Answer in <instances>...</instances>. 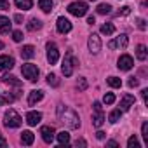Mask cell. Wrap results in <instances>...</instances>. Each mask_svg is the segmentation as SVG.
<instances>
[{"label": "cell", "instance_id": "6da1fadb", "mask_svg": "<svg viewBox=\"0 0 148 148\" xmlns=\"http://www.w3.org/2000/svg\"><path fill=\"white\" fill-rule=\"evenodd\" d=\"M58 120H59L66 129H79V125H80L79 115L73 112L71 108L64 106V105H59V106H58Z\"/></svg>", "mask_w": 148, "mask_h": 148}, {"label": "cell", "instance_id": "7a4b0ae2", "mask_svg": "<svg viewBox=\"0 0 148 148\" xmlns=\"http://www.w3.org/2000/svg\"><path fill=\"white\" fill-rule=\"evenodd\" d=\"M21 122H23V119L19 117V113H18L16 110L9 108V110L5 112V115H4V124H5L7 127H11V129L19 127V125H21Z\"/></svg>", "mask_w": 148, "mask_h": 148}, {"label": "cell", "instance_id": "3957f363", "mask_svg": "<svg viewBox=\"0 0 148 148\" xmlns=\"http://www.w3.org/2000/svg\"><path fill=\"white\" fill-rule=\"evenodd\" d=\"M21 73H23V77L25 79H28L30 82H35V80H38V68H37V64H32V63H26V64H23L21 66Z\"/></svg>", "mask_w": 148, "mask_h": 148}, {"label": "cell", "instance_id": "277c9868", "mask_svg": "<svg viewBox=\"0 0 148 148\" xmlns=\"http://www.w3.org/2000/svg\"><path fill=\"white\" fill-rule=\"evenodd\" d=\"M87 11H89V5H87L86 2H73V4L68 5V12L73 14V16H77V18L86 16Z\"/></svg>", "mask_w": 148, "mask_h": 148}, {"label": "cell", "instance_id": "5b68a950", "mask_svg": "<svg viewBox=\"0 0 148 148\" xmlns=\"http://www.w3.org/2000/svg\"><path fill=\"white\" fill-rule=\"evenodd\" d=\"M79 64V61L73 58L71 54H66V58H64V61H63V64H61V71H63V75L64 77H70L71 73H73V68H75Z\"/></svg>", "mask_w": 148, "mask_h": 148}, {"label": "cell", "instance_id": "8992f818", "mask_svg": "<svg viewBox=\"0 0 148 148\" xmlns=\"http://www.w3.org/2000/svg\"><path fill=\"white\" fill-rule=\"evenodd\" d=\"M92 108H94L92 125H94V127H101V125L105 124V113H103V106H101V103H99V101H94Z\"/></svg>", "mask_w": 148, "mask_h": 148}, {"label": "cell", "instance_id": "52a82bcc", "mask_svg": "<svg viewBox=\"0 0 148 148\" xmlns=\"http://www.w3.org/2000/svg\"><path fill=\"white\" fill-rule=\"evenodd\" d=\"M58 59H59V51H58L54 42H49L47 44V61H49V64H56Z\"/></svg>", "mask_w": 148, "mask_h": 148}, {"label": "cell", "instance_id": "ba28073f", "mask_svg": "<svg viewBox=\"0 0 148 148\" xmlns=\"http://www.w3.org/2000/svg\"><path fill=\"white\" fill-rule=\"evenodd\" d=\"M87 45H89V51L92 54H98L101 51V38H99V35L98 33H92L89 37V40H87Z\"/></svg>", "mask_w": 148, "mask_h": 148}, {"label": "cell", "instance_id": "9c48e42d", "mask_svg": "<svg viewBox=\"0 0 148 148\" xmlns=\"http://www.w3.org/2000/svg\"><path fill=\"white\" fill-rule=\"evenodd\" d=\"M40 134H42V139L45 141V143H52L54 141V136H56V131H54V127L52 125H44L42 129H40Z\"/></svg>", "mask_w": 148, "mask_h": 148}, {"label": "cell", "instance_id": "30bf717a", "mask_svg": "<svg viewBox=\"0 0 148 148\" xmlns=\"http://www.w3.org/2000/svg\"><path fill=\"white\" fill-rule=\"evenodd\" d=\"M132 64H134V61H132V58H131L129 54H122V56L119 58V63H117V66H119L120 70H124V71L131 70Z\"/></svg>", "mask_w": 148, "mask_h": 148}, {"label": "cell", "instance_id": "8fae6325", "mask_svg": "<svg viewBox=\"0 0 148 148\" xmlns=\"http://www.w3.org/2000/svg\"><path fill=\"white\" fill-rule=\"evenodd\" d=\"M56 28H58V32L59 33H68V32H71V23L66 19V18H58V21H56Z\"/></svg>", "mask_w": 148, "mask_h": 148}, {"label": "cell", "instance_id": "7c38bea8", "mask_svg": "<svg viewBox=\"0 0 148 148\" xmlns=\"http://www.w3.org/2000/svg\"><path fill=\"white\" fill-rule=\"evenodd\" d=\"M134 103H136V98L132 94H124L122 99H120V110L122 112H127L131 106H134Z\"/></svg>", "mask_w": 148, "mask_h": 148}, {"label": "cell", "instance_id": "4fadbf2b", "mask_svg": "<svg viewBox=\"0 0 148 148\" xmlns=\"http://www.w3.org/2000/svg\"><path fill=\"white\" fill-rule=\"evenodd\" d=\"M14 66V58L11 56H0V70L2 71H9Z\"/></svg>", "mask_w": 148, "mask_h": 148}, {"label": "cell", "instance_id": "5bb4252c", "mask_svg": "<svg viewBox=\"0 0 148 148\" xmlns=\"http://www.w3.org/2000/svg\"><path fill=\"white\" fill-rule=\"evenodd\" d=\"M40 120H42V113L40 112H28L26 113L28 125H37V124H40Z\"/></svg>", "mask_w": 148, "mask_h": 148}, {"label": "cell", "instance_id": "9a60e30c", "mask_svg": "<svg viewBox=\"0 0 148 148\" xmlns=\"http://www.w3.org/2000/svg\"><path fill=\"white\" fill-rule=\"evenodd\" d=\"M44 98V91H32L30 92V98H28V105L30 106H35L38 101H42Z\"/></svg>", "mask_w": 148, "mask_h": 148}, {"label": "cell", "instance_id": "2e32d148", "mask_svg": "<svg viewBox=\"0 0 148 148\" xmlns=\"http://www.w3.org/2000/svg\"><path fill=\"white\" fill-rule=\"evenodd\" d=\"M11 19L9 18H5V16H0V33L2 35H7L9 32H11Z\"/></svg>", "mask_w": 148, "mask_h": 148}, {"label": "cell", "instance_id": "e0dca14e", "mask_svg": "<svg viewBox=\"0 0 148 148\" xmlns=\"http://www.w3.org/2000/svg\"><path fill=\"white\" fill-rule=\"evenodd\" d=\"M113 44H115V47H120V49H125L127 47V44H129V37L125 35V33H120L115 40H113Z\"/></svg>", "mask_w": 148, "mask_h": 148}, {"label": "cell", "instance_id": "ac0fdd59", "mask_svg": "<svg viewBox=\"0 0 148 148\" xmlns=\"http://www.w3.org/2000/svg\"><path fill=\"white\" fill-rule=\"evenodd\" d=\"M33 139H35V136H33L32 131H23V132H21V143H23V145L30 146V145H33Z\"/></svg>", "mask_w": 148, "mask_h": 148}, {"label": "cell", "instance_id": "d6986e66", "mask_svg": "<svg viewBox=\"0 0 148 148\" xmlns=\"http://www.w3.org/2000/svg\"><path fill=\"white\" fill-rule=\"evenodd\" d=\"M2 82H4V84H7V86H16V87H19V86H21V82H19L14 75H9V73H5V75L2 77Z\"/></svg>", "mask_w": 148, "mask_h": 148}, {"label": "cell", "instance_id": "ffe728a7", "mask_svg": "<svg viewBox=\"0 0 148 148\" xmlns=\"http://www.w3.org/2000/svg\"><path fill=\"white\" fill-rule=\"evenodd\" d=\"M21 56H23L25 59H32V58L35 56V47H33V45H23Z\"/></svg>", "mask_w": 148, "mask_h": 148}, {"label": "cell", "instance_id": "44dd1931", "mask_svg": "<svg viewBox=\"0 0 148 148\" xmlns=\"http://www.w3.org/2000/svg\"><path fill=\"white\" fill-rule=\"evenodd\" d=\"M26 28H28L30 32L40 30V28H42V21H40V19H37V18H33V19H30V23L26 25Z\"/></svg>", "mask_w": 148, "mask_h": 148}, {"label": "cell", "instance_id": "7402d4cb", "mask_svg": "<svg viewBox=\"0 0 148 148\" xmlns=\"http://www.w3.org/2000/svg\"><path fill=\"white\" fill-rule=\"evenodd\" d=\"M38 7L44 12H51L52 11V0H38Z\"/></svg>", "mask_w": 148, "mask_h": 148}, {"label": "cell", "instance_id": "603a6c76", "mask_svg": "<svg viewBox=\"0 0 148 148\" xmlns=\"http://www.w3.org/2000/svg\"><path fill=\"white\" fill-rule=\"evenodd\" d=\"M16 5L19 9H23V11H28L33 5V0H16Z\"/></svg>", "mask_w": 148, "mask_h": 148}, {"label": "cell", "instance_id": "cb8c5ba5", "mask_svg": "<svg viewBox=\"0 0 148 148\" xmlns=\"http://www.w3.org/2000/svg\"><path fill=\"white\" fill-rule=\"evenodd\" d=\"M56 138H58V141H59L61 145H64V146L70 143V134H68L66 131H61V132H58V136H56Z\"/></svg>", "mask_w": 148, "mask_h": 148}, {"label": "cell", "instance_id": "d4e9b609", "mask_svg": "<svg viewBox=\"0 0 148 148\" xmlns=\"http://www.w3.org/2000/svg\"><path fill=\"white\" fill-rule=\"evenodd\" d=\"M136 58H138L139 61H145V59H146V47H145V45H138V47H136Z\"/></svg>", "mask_w": 148, "mask_h": 148}, {"label": "cell", "instance_id": "484cf974", "mask_svg": "<svg viewBox=\"0 0 148 148\" xmlns=\"http://www.w3.org/2000/svg\"><path fill=\"white\" fill-rule=\"evenodd\" d=\"M120 117H122V110H113V112L108 115V120H110L112 124H115V122L120 120Z\"/></svg>", "mask_w": 148, "mask_h": 148}, {"label": "cell", "instance_id": "4316f807", "mask_svg": "<svg viewBox=\"0 0 148 148\" xmlns=\"http://www.w3.org/2000/svg\"><path fill=\"white\" fill-rule=\"evenodd\" d=\"M113 32H115V26H113L112 23H105V25L101 26V33H103V35H112Z\"/></svg>", "mask_w": 148, "mask_h": 148}, {"label": "cell", "instance_id": "83f0119b", "mask_svg": "<svg viewBox=\"0 0 148 148\" xmlns=\"http://www.w3.org/2000/svg\"><path fill=\"white\" fill-rule=\"evenodd\" d=\"M96 11H98V14H110V11H112V5H110V4H99Z\"/></svg>", "mask_w": 148, "mask_h": 148}, {"label": "cell", "instance_id": "f1b7e54d", "mask_svg": "<svg viewBox=\"0 0 148 148\" xmlns=\"http://www.w3.org/2000/svg\"><path fill=\"white\" fill-rule=\"evenodd\" d=\"M47 84L52 86V87H58L59 86V79L54 75V73H49V75H47Z\"/></svg>", "mask_w": 148, "mask_h": 148}, {"label": "cell", "instance_id": "f546056e", "mask_svg": "<svg viewBox=\"0 0 148 148\" xmlns=\"http://www.w3.org/2000/svg\"><path fill=\"white\" fill-rule=\"evenodd\" d=\"M106 82H108V86H112V87H120V86H122V80H120L119 77H110Z\"/></svg>", "mask_w": 148, "mask_h": 148}, {"label": "cell", "instance_id": "4dcf8cb0", "mask_svg": "<svg viewBox=\"0 0 148 148\" xmlns=\"http://www.w3.org/2000/svg\"><path fill=\"white\" fill-rule=\"evenodd\" d=\"M103 101H105L106 105H113V103H115V94H113V92H106L105 98H103Z\"/></svg>", "mask_w": 148, "mask_h": 148}, {"label": "cell", "instance_id": "1f68e13d", "mask_svg": "<svg viewBox=\"0 0 148 148\" xmlns=\"http://www.w3.org/2000/svg\"><path fill=\"white\" fill-rule=\"evenodd\" d=\"M127 146H129V148H138V146H139L138 138H136V136H131V138L127 139Z\"/></svg>", "mask_w": 148, "mask_h": 148}, {"label": "cell", "instance_id": "d6a6232c", "mask_svg": "<svg viewBox=\"0 0 148 148\" xmlns=\"http://www.w3.org/2000/svg\"><path fill=\"white\" fill-rule=\"evenodd\" d=\"M141 134H143V138H145V143L148 145V122H143V125H141Z\"/></svg>", "mask_w": 148, "mask_h": 148}, {"label": "cell", "instance_id": "836d02e7", "mask_svg": "<svg viewBox=\"0 0 148 148\" xmlns=\"http://www.w3.org/2000/svg\"><path fill=\"white\" fill-rule=\"evenodd\" d=\"M77 87H79V91H86V89H87V80H86L84 77H80L79 82H77Z\"/></svg>", "mask_w": 148, "mask_h": 148}, {"label": "cell", "instance_id": "e575fe53", "mask_svg": "<svg viewBox=\"0 0 148 148\" xmlns=\"http://www.w3.org/2000/svg\"><path fill=\"white\" fill-rule=\"evenodd\" d=\"M136 26H138L139 30H146V21H145L143 18H136Z\"/></svg>", "mask_w": 148, "mask_h": 148}, {"label": "cell", "instance_id": "d590c367", "mask_svg": "<svg viewBox=\"0 0 148 148\" xmlns=\"http://www.w3.org/2000/svg\"><path fill=\"white\" fill-rule=\"evenodd\" d=\"M12 38H14V42H21L23 40V33L19 30H16V32H12Z\"/></svg>", "mask_w": 148, "mask_h": 148}, {"label": "cell", "instance_id": "8d00e7d4", "mask_svg": "<svg viewBox=\"0 0 148 148\" xmlns=\"http://www.w3.org/2000/svg\"><path fill=\"white\" fill-rule=\"evenodd\" d=\"M0 9H2V11H9L11 9V4L7 2V0H0Z\"/></svg>", "mask_w": 148, "mask_h": 148}, {"label": "cell", "instance_id": "74e56055", "mask_svg": "<svg viewBox=\"0 0 148 148\" xmlns=\"http://www.w3.org/2000/svg\"><path fill=\"white\" fill-rule=\"evenodd\" d=\"M129 12H131V7H127V5H125V7H122V9L119 11V16H127Z\"/></svg>", "mask_w": 148, "mask_h": 148}, {"label": "cell", "instance_id": "f35d334b", "mask_svg": "<svg viewBox=\"0 0 148 148\" xmlns=\"http://www.w3.org/2000/svg\"><path fill=\"white\" fill-rule=\"evenodd\" d=\"M141 96H143V101H145V105L148 103V89H143L141 91Z\"/></svg>", "mask_w": 148, "mask_h": 148}, {"label": "cell", "instance_id": "ab89813d", "mask_svg": "<svg viewBox=\"0 0 148 148\" xmlns=\"http://www.w3.org/2000/svg\"><path fill=\"white\" fill-rule=\"evenodd\" d=\"M139 82H138V79H134V77H131V80H129V87H136Z\"/></svg>", "mask_w": 148, "mask_h": 148}, {"label": "cell", "instance_id": "60d3db41", "mask_svg": "<svg viewBox=\"0 0 148 148\" xmlns=\"http://www.w3.org/2000/svg\"><path fill=\"white\" fill-rule=\"evenodd\" d=\"M14 21H16V23H23V16H21V14H16V16H14Z\"/></svg>", "mask_w": 148, "mask_h": 148}, {"label": "cell", "instance_id": "b9f144b4", "mask_svg": "<svg viewBox=\"0 0 148 148\" xmlns=\"http://www.w3.org/2000/svg\"><path fill=\"white\" fill-rule=\"evenodd\" d=\"M96 138H98V139H105V132H103V131H98V132H96Z\"/></svg>", "mask_w": 148, "mask_h": 148}, {"label": "cell", "instance_id": "7bdbcfd3", "mask_svg": "<svg viewBox=\"0 0 148 148\" xmlns=\"http://www.w3.org/2000/svg\"><path fill=\"white\" fill-rule=\"evenodd\" d=\"M75 146H86V141L84 139H77L75 141Z\"/></svg>", "mask_w": 148, "mask_h": 148}, {"label": "cell", "instance_id": "ee69618b", "mask_svg": "<svg viewBox=\"0 0 148 148\" xmlns=\"http://www.w3.org/2000/svg\"><path fill=\"white\" fill-rule=\"evenodd\" d=\"M0 146H7V141L2 138V134H0Z\"/></svg>", "mask_w": 148, "mask_h": 148}, {"label": "cell", "instance_id": "f6af8a7d", "mask_svg": "<svg viewBox=\"0 0 148 148\" xmlns=\"http://www.w3.org/2000/svg\"><path fill=\"white\" fill-rule=\"evenodd\" d=\"M106 145H108V146H113V148H115V146H119V143H117V141H113V139H112V141H108Z\"/></svg>", "mask_w": 148, "mask_h": 148}, {"label": "cell", "instance_id": "bcb514c9", "mask_svg": "<svg viewBox=\"0 0 148 148\" xmlns=\"http://www.w3.org/2000/svg\"><path fill=\"white\" fill-rule=\"evenodd\" d=\"M87 23H89V25H94V16H89V18H87Z\"/></svg>", "mask_w": 148, "mask_h": 148}, {"label": "cell", "instance_id": "7dc6e473", "mask_svg": "<svg viewBox=\"0 0 148 148\" xmlns=\"http://www.w3.org/2000/svg\"><path fill=\"white\" fill-rule=\"evenodd\" d=\"M108 47H110V49H115V44H113V40H112V42H108Z\"/></svg>", "mask_w": 148, "mask_h": 148}, {"label": "cell", "instance_id": "c3c4849f", "mask_svg": "<svg viewBox=\"0 0 148 148\" xmlns=\"http://www.w3.org/2000/svg\"><path fill=\"white\" fill-rule=\"evenodd\" d=\"M4 103V98H2V92H0V105H2Z\"/></svg>", "mask_w": 148, "mask_h": 148}, {"label": "cell", "instance_id": "681fc988", "mask_svg": "<svg viewBox=\"0 0 148 148\" xmlns=\"http://www.w3.org/2000/svg\"><path fill=\"white\" fill-rule=\"evenodd\" d=\"M2 47H4V44H2V42H0V49H2Z\"/></svg>", "mask_w": 148, "mask_h": 148}, {"label": "cell", "instance_id": "f907efd6", "mask_svg": "<svg viewBox=\"0 0 148 148\" xmlns=\"http://www.w3.org/2000/svg\"><path fill=\"white\" fill-rule=\"evenodd\" d=\"M92 2H94V0H92Z\"/></svg>", "mask_w": 148, "mask_h": 148}]
</instances>
